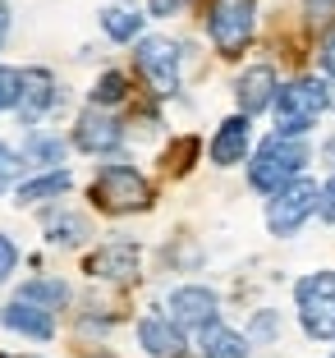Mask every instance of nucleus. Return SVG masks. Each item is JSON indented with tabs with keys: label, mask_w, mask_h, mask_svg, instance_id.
<instances>
[{
	"label": "nucleus",
	"mask_w": 335,
	"mask_h": 358,
	"mask_svg": "<svg viewBox=\"0 0 335 358\" xmlns=\"http://www.w3.org/2000/svg\"><path fill=\"white\" fill-rule=\"evenodd\" d=\"M308 161H313V148H308V138H294V134H266L257 148H252V157L243 161L248 166V189L262 193V198H271L276 189H285L290 179H299L308 170Z\"/></svg>",
	"instance_id": "1"
},
{
	"label": "nucleus",
	"mask_w": 335,
	"mask_h": 358,
	"mask_svg": "<svg viewBox=\"0 0 335 358\" xmlns=\"http://www.w3.org/2000/svg\"><path fill=\"white\" fill-rule=\"evenodd\" d=\"M87 202L97 211H106V216H134V211H147L157 202V189L138 166L106 161V166H97L92 184H87Z\"/></svg>",
	"instance_id": "2"
},
{
	"label": "nucleus",
	"mask_w": 335,
	"mask_h": 358,
	"mask_svg": "<svg viewBox=\"0 0 335 358\" xmlns=\"http://www.w3.org/2000/svg\"><path fill=\"white\" fill-rule=\"evenodd\" d=\"M184 51H189L184 42L161 37V32H143L134 42V74L143 78V87L157 101L179 96V87H184Z\"/></svg>",
	"instance_id": "3"
},
{
	"label": "nucleus",
	"mask_w": 335,
	"mask_h": 358,
	"mask_svg": "<svg viewBox=\"0 0 335 358\" xmlns=\"http://www.w3.org/2000/svg\"><path fill=\"white\" fill-rule=\"evenodd\" d=\"M326 110H331V106H326V78H317V74H294V78H285V83H280L276 106H271L276 134L308 138Z\"/></svg>",
	"instance_id": "4"
},
{
	"label": "nucleus",
	"mask_w": 335,
	"mask_h": 358,
	"mask_svg": "<svg viewBox=\"0 0 335 358\" xmlns=\"http://www.w3.org/2000/svg\"><path fill=\"white\" fill-rule=\"evenodd\" d=\"M202 32L220 60H239L257 37V0H207Z\"/></svg>",
	"instance_id": "5"
},
{
	"label": "nucleus",
	"mask_w": 335,
	"mask_h": 358,
	"mask_svg": "<svg viewBox=\"0 0 335 358\" xmlns=\"http://www.w3.org/2000/svg\"><path fill=\"white\" fill-rule=\"evenodd\" d=\"M299 327L317 345H335V271H308L294 280Z\"/></svg>",
	"instance_id": "6"
},
{
	"label": "nucleus",
	"mask_w": 335,
	"mask_h": 358,
	"mask_svg": "<svg viewBox=\"0 0 335 358\" xmlns=\"http://www.w3.org/2000/svg\"><path fill=\"white\" fill-rule=\"evenodd\" d=\"M317 198H322V184H317V179H308V175L290 179L285 189H276L271 198H266V230H271L276 239H294V234L317 216Z\"/></svg>",
	"instance_id": "7"
},
{
	"label": "nucleus",
	"mask_w": 335,
	"mask_h": 358,
	"mask_svg": "<svg viewBox=\"0 0 335 358\" xmlns=\"http://www.w3.org/2000/svg\"><path fill=\"white\" fill-rule=\"evenodd\" d=\"M124 138H129V129H124V120H120V110H111V106L87 101L83 110L73 115L69 143L83 152V157H115V152L124 148Z\"/></svg>",
	"instance_id": "8"
},
{
	"label": "nucleus",
	"mask_w": 335,
	"mask_h": 358,
	"mask_svg": "<svg viewBox=\"0 0 335 358\" xmlns=\"http://www.w3.org/2000/svg\"><path fill=\"white\" fill-rule=\"evenodd\" d=\"M60 101H64V92H60L55 69H46V64H28V69H23V87H19V106H14L19 124L23 129H37Z\"/></svg>",
	"instance_id": "9"
},
{
	"label": "nucleus",
	"mask_w": 335,
	"mask_h": 358,
	"mask_svg": "<svg viewBox=\"0 0 335 358\" xmlns=\"http://www.w3.org/2000/svg\"><path fill=\"white\" fill-rule=\"evenodd\" d=\"M276 92H280V74H276L271 60H252L234 74V110H243L252 120L276 106Z\"/></svg>",
	"instance_id": "10"
},
{
	"label": "nucleus",
	"mask_w": 335,
	"mask_h": 358,
	"mask_svg": "<svg viewBox=\"0 0 335 358\" xmlns=\"http://www.w3.org/2000/svg\"><path fill=\"white\" fill-rule=\"evenodd\" d=\"M166 313L175 317L184 331L198 336L202 327L220 322V294L211 289V285H175V289L166 294Z\"/></svg>",
	"instance_id": "11"
},
{
	"label": "nucleus",
	"mask_w": 335,
	"mask_h": 358,
	"mask_svg": "<svg viewBox=\"0 0 335 358\" xmlns=\"http://www.w3.org/2000/svg\"><path fill=\"white\" fill-rule=\"evenodd\" d=\"M248 157H252V115L234 110V115H225L216 124V134L207 138V161L216 170H234Z\"/></svg>",
	"instance_id": "12"
},
{
	"label": "nucleus",
	"mask_w": 335,
	"mask_h": 358,
	"mask_svg": "<svg viewBox=\"0 0 335 358\" xmlns=\"http://www.w3.org/2000/svg\"><path fill=\"white\" fill-rule=\"evenodd\" d=\"M83 271L92 275V280H106V285H129V280H138V271H143V248H138L134 239L101 243L97 253H87Z\"/></svg>",
	"instance_id": "13"
},
{
	"label": "nucleus",
	"mask_w": 335,
	"mask_h": 358,
	"mask_svg": "<svg viewBox=\"0 0 335 358\" xmlns=\"http://www.w3.org/2000/svg\"><path fill=\"white\" fill-rule=\"evenodd\" d=\"M184 336H189V331L179 327L166 308L138 317V345H143V354H152V358H184L189 354V340Z\"/></svg>",
	"instance_id": "14"
},
{
	"label": "nucleus",
	"mask_w": 335,
	"mask_h": 358,
	"mask_svg": "<svg viewBox=\"0 0 335 358\" xmlns=\"http://www.w3.org/2000/svg\"><path fill=\"white\" fill-rule=\"evenodd\" d=\"M0 327L14 331V336H23V340L46 345V340H55V313H51V308H42V303H32V299L14 294L10 303L0 308Z\"/></svg>",
	"instance_id": "15"
},
{
	"label": "nucleus",
	"mask_w": 335,
	"mask_h": 358,
	"mask_svg": "<svg viewBox=\"0 0 335 358\" xmlns=\"http://www.w3.org/2000/svg\"><path fill=\"white\" fill-rule=\"evenodd\" d=\"M69 148H73V143L64 134H51V129H28V134H23L19 157H23V166H32V170H55V166L69 161Z\"/></svg>",
	"instance_id": "16"
},
{
	"label": "nucleus",
	"mask_w": 335,
	"mask_h": 358,
	"mask_svg": "<svg viewBox=\"0 0 335 358\" xmlns=\"http://www.w3.org/2000/svg\"><path fill=\"white\" fill-rule=\"evenodd\" d=\"M69 189H73V175H69L64 166H55V170H37V175L19 179V189H14V202H19V207H42V202H60Z\"/></svg>",
	"instance_id": "17"
},
{
	"label": "nucleus",
	"mask_w": 335,
	"mask_h": 358,
	"mask_svg": "<svg viewBox=\"0 0 335 358\" xmlns=\"http://www.w3.org/2000/svg\"><path fill=\"white\" fill-rule=\"evenodd\" d=\"M147 19L152 14H143L138 5H124V0H115V5H106L101 10V32H106V42H115V46H134L138 37H143V28H147Z\"/></svg>",
	"instance_id": "18"
},
{
	"label": "nucleus",
	"mask_w": 335,
	"mask_h": 358,
	"mask_svg": "<svg viewBox=\"0 0 335 358\" xmlns=\"http://www.w3.org/2000/svg\"><path fill=\"white\" fill-rule=\"evenodd\" d=\"M198 354L202 358H248L252 340H248V331H234V327H225V322H211V327L198 331Z\"/></svg>",
	"instance_id": "19"
},
{
	"label": "nucleus",
	"mask_w": 335,
	"mask_h": 358,
	"mask_svg": "<svg viewBox=\"0 0 335 358\" xmlns=\"http://www.w3.org/2000/svg\"><path fill=\"white\" fill-rule=\"evenodd\" d=\"M87 234H92V225H87L83 211H64V207L46 211V239H51L55 248H78Z\"/></svg>",
	"instance_id": "20"
},
{
	"label": "nucleus",
	"mask_w": 335,
	"mask_h": 358,
	"mask_svg": "<svg viewBox=\"0 0 335 358\" xmlns=\"http://www.w3.org/2000/svg\"><path fill=\"white\" fill-rule=\"evenodd\" d=\"M129 96H134V78H129L124 69H101L97 83L87 87V101L92 106H111V110L129 106Z\"/></svg>",
	"instance_id": "21"
},
{
	"label": "nucleus",
	"mask_w": 335,
	"mask_h": 358,
	"mask_svg": "<svg viewBox=\"0 0 335 358\" xmlns=\"http://www.w3.org/2000/svg\"><path fill=\"white\" fill-rule=\"evenodd\" d=\"M19 299H32V303H42V308H51V313H60V308H69L73 289H69V280H60V275H32V280H23Z\"/></svg>",
	"instance_id": "22"
},
{
	"label": "nucleus",
	"mask_w": 335,
	"mask_h": 358,
	"mask_svg": "<svg viewBox=\"0 0 335 358\" xmlns=\"http://www.w3.org/2000/svg\"><path fill=\"white\" fill-rule=\"evenodd\" d=\"M202 152V143H198V134H184V138H175L166 148V157H161V170L166 175H189L193 170V157Z\"/></svg>",
	"instance_id": "23"
},
{
	"label": "nucleus",
	"mask_w": 335,
	"mask_h": 358,
	"mask_svg": "<svg viewBox=\"0 0 335 358\" xmlns=\"http://www.w3.org/2000/svg\"><path fill=\"white\" fill-rule=\"evenodd\" d=\"M276 336H280V313H276V308H257V313L248 317V340L252 345H271Z\"/></svg>",
	"instance_id": "24"
},
{
	"label": "nucleus",
	"mask_w": 335,
	"mask_h": 358,
	"mask_svg": "<svg viewBox=\"0 0 335 358\" xmlns=\"http://www.w3.org/2000/svg\"><path fill=\"white\" fill-rule=\"evenodd\" d=\"M313 60L322 69V78H335V23L317 32V46H313Z\"/></svg>",
	"instance_id": "25"
},
{
	"label": "nucleus",
	"mask_w": 335,
	"mask_h": 358,
	"mask_svg": "<svg viewBox=\"0 0 335 358\" xmlns=\"http://www.w3.org/2000/svg\"><path fill=\"white\" fill-rule=\"evenodd\" d=\"M299 10H304V23L317 32L335 23V0H299Z\"/></svg>",
	"instance_id": "26"
},
{
	"label": "nucleus",
	"mask_w": 335,
	"mask_h": 358,
	"mask_svg": "<svg viewBox=\"0 0 335 358\" xmlns=\"http://www.w3.org/2000/svg\"><path fill=\"white\" fill-rule=\"evenodd\" d=\"M19 170H23V157H19V148H10V143L0 138V198L10 193V184L19 179Z\"/></svg>",
	"instance_id": "27"
},
{
	"label": "nucleus",
	"mask_w": 335,
	"mask_h": 358,
	"mask_svg": "<svg viewBox=\"0 0 335 358\" xmlns=\"http://www.w3.org/2000/svg\"><path fill=\"white\" fill-rule=\"evenodd\" d=\"M19 87H23V69L0 64V110H14L19 106Z\"/></svg>",
	"instance_id": "28"
},
{
	"label": "nucleus",
	"mask_w": 335,
	"mask_h": 358,
	"mask_svg": "<svg viewBox=\"0 0 335 358\" xmlns=\"http://www.w3.org/2000/svg\"><path fill=\"white\" fill-rule=\"evenodd\" d=\"M198 0H147V14L152 19H179V14H189Z\"/></svg>",
	"instance_id": "29"
},
{
	"label": "nucleus",
	"mask_w": 335,
	"mask_h": 358,
	"mask_svg": "<svg viewBox=\"0 0 335 358\" xmlns=\"http://www.w3.org/2000/svg\"><path fill=\"white\" fill-rule=\"evenodd\" d=\"M14 271H19V243H14L10 234H0V285L10 280Z\"/></svg>",
	"instance_id": "30"
},
{
	"label": "nucleus",
	"mask_w": 335,
	"mask_h": 358,
	"mask_svg": "<svg viewBox=\"0 0 335 358\" xmlns=\"http://www.w3.org/2000/svg\"><path fill=\"white\" fill-rule=\"evenodd\" d=\"M317 216H322L326 225H335V175H326V184H322V198H317Z\"/></svg>",
	"instance_id": "31"
},
{
	"label": "nucleus",
	"mask_w": 335,
	"mask_h": 358,
	"mask_svg": "<svg viewBox=\"0 0 335 358\" xmlns=\"http://www.w3.org/2000/svg\"><path fill=\"white\" fill-rule=\"evenodd\" d=\"M317 161H322V166L335 175V134H326V138H322V148H317Z\"/></svg>",
	"instance_id": "32"
},
{
	"label": "nucleus",
	"mask_w": 335,
	"mask_h": 358,
	"mask_svg": "<svg viewBox=\"0 0 335 358\" xmlns=\"http://www.w3.org/2000/svg\"><path fill=\"white\" fill-rule=\"evenodd\" d=\"M5 42H10V10L0 5V51H5Z\"/></svg>",
	"instance_id": "33"
},
{
	"label": "nucleus",
	"mask_w": 335,
	"mask_h": 358,
	"mask_svg": "<svg viewBox=\"0 0 335 358\" xmlns=\"http://www.w3.org/2000/svg\"><path fill=\"white\" fill-rule=\"evenodd\" d=\"M326 106L335 110V78H326Z\"/></svg>",
	"instance_id": "34"
},
{
	"label": "nucleus",
	"mask_w": 335,
	"mask_h": 358,
	"mask_svg": "<svg viewBox=\"0 0 335 358\" xmlns=\"http://www.w3.org/2000/svg\"><path fill=\"white\" fill-rule=\"evenodd\" d=\"M0 358H37V354H0Z\"/></svg>",
	"instance_id": "35"
},
{
	"label": "nucleus",
	"mask_w": 335,
	"mask_h": 358,
	"mask_svg": "<svg viewBox=\"0 0 335 358\" xmlns=\"http://www.w3.org/2000/svg\"><path fill=\"white\" fill-rule=\"evenodd\" d=\"M331 358H335V354H331Z\"/></svg>",
	"instance_id": "36"
}]
</instances>
